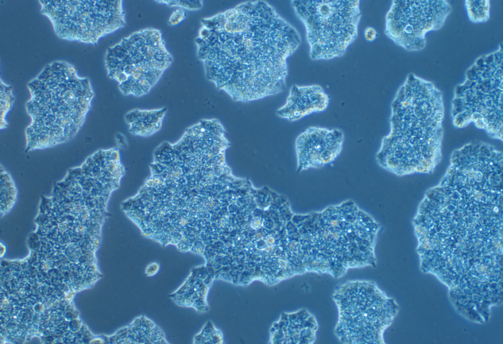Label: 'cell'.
I'll list each match as a JSON object with an SVG mask.
<instances>
[{"label":"cell","instance_id":"cell-5","mask_svg":"<svg viewBox=\"0 0 503 344\" xmlns=\"http://www.w3.org/2000/svg\"><path fill=\"white\" fill-rule=\"evenodd\" d=\"M338 312L335 334L343 344H383L393 315L391 300L373 282L355 280L335 290Z\"/></svg>","mask_w":503,"mask_h":344},{"label":"cell","instance_id":"cell-11","mask_svg":"<svg viewBox=\"0 0 503 344\" xmlns=\"http://www.w3.org/2000/svg\"><path fill=\"white\" fill-rule=\"evenodd\" d=\"M330 98L318 84L294 85L290 89L284 105L277 115L290 122H295L313 113H320L329 106Z\"/></svg>","mask_w":503,"mask_h":344},{"label":"cell","instance_id":"cell-14","mask_svg":"<svg viewBox=\"0 0 503 344\" xmlns=\"http://www.w3.org/2000/svg\"><path fill=\"white\" fill-rule=\"evenodd\" d=\"M156 2L166 4L170 7H177L179 9L189 11H196L203 6L202 0H156Z\"/></svg>","mask_w":503,"mask_h":344},{"label":"cell","instance_id":"cell-15","mask_svg":"<svg viewBox=\"0 0 503 344\" xmlns=\"http://www.w3.org/2000/svg\"><path fill=\"white\" fill-rule=\"evenodd\" d=\"M186 17V12L181 9L174 10L169 16L168 24L170 26H175L182 23Z\"/></svg>","mask_w":503,"mask_h":344},{"label":"cell","instance_id":"cell-4","mask_svg":"<svg viewBox=\"0 0 503 344\" xmlns=\"http://www.w3.org/2000/svg\"><path fill=\"white\" fill-rule=\"evenodd\" d=\"M172 60L160 30L147 28L109 47L105 64L108 77L119 83L123 94L140 96L150 90Z\"/></svg>","mask_w":503,"mask_h":344},{"label":"cell","instance_id":"cell-2","mask_svg":"<svg viewBox=\"0 0 503 344\" xmlns=\"http://www.w3.org/2000/svg\"><path fill=\"white\" fill-rule=\"evenodd\" d=\"M443 107L440 92L419 78L406 79L391 105L389 133L375 159L397 175L431 169L440 154Z\"/></svg>","mask_w":503,"mask_h":344},{"label":"cell","instance_id":"cell-1","mask_svg":"<svg viewBox=\"0 0 503 344\" xmlns=\"http://www.w3.org/2000/svg\"><path fill=\"white\" fill-rule=\"evenodd\" d=\"M301 41L272 5L250 0L203 19L196 44L206 78L233 100L247 103L285 89L287 59Z\"/></svg>","mask_w":503,"mask_h":344},{"label":"cell","instance_id":"cell-3","mask_svg":"<svg viewBox=\"0 0 503 344\" xmlns=\"http://www.w3.org/2000/svg\"><path fill=\"white\" fill-rule=\"evenodd\" d=\"M28 87L31 98L27 108L33 121L32 127L49 134L76 132L94 97L89 80L80 77L75 67L63 61L47 65Z\"/></svg>","mask_w":503,"mask_h":344},{"label":"cell","instance_id":"cell-10","mask_svg":"<svg viewBox=\"0 0 503 344\" xmlns=\"http://www.w3.org/2000/svg\"><path fill=\"white\" fill-rule=\"evenodd\" d=\"M344 133L339 128L310 126L295 142L299 171L320 168L333 163L342 152Z\"/></svg>","mask_w":503,"mask_h":344},{"label":"cell","instance_id":"cell-13","mask_svg":"<svg viewBox=\"0 0 503 344\" xmlns=\"http://www.w3.org/2000/svg\"><path fill=\"white\" fill-rule=\"evenodd\" d=\"M466 6L468 16L474 22H482L488 20L490 4L488 0H466Z\"/></svg>","mask_w":503,"mask_h":344},{"label":"cell","instance_id":"cell-8","mask_svg":"<svg viewBox=\"0 0 503 344\" xmlns=\"http://www.w3.org/2000/svg\"><path fill=\"white\" fill-rule=\"evenodd\" d=\"M502 67L498 63L475 66L472 78L460 87L454 106L456 126L473 122L499 137L502 134Z\"/></svg>","mask_w":503,"mask_h":344},{"label":"cell","instance_id":"cell-6","mask_svg":"<svg viewBox=\"0 0 503 344\" xmlns=\"http://www.w3.org/2000/svg\"><path fill=\"white\" fill-rule=\"evenodd\" d=\"M304 24L314 60L343 55L358 36L362 17L359 0H291Z\"/></svg>","mask_w":503,"mask_h":344},{"label":"cell","instance_id":"cell-12","mask_svg":"<svg viewBox=\"0 0 503 344\" xmlns=\"http://www.w3.org/2000/svg\"><path fill=\"white\" fill-rule=\"evenodd\" d=\"M0 214L4 215L14 206L17 196V191L10 175L1 169Z\"/></svg>","mask_w":503,"mask_h":344},{"label":"cell","instance_id":"cell-9","mask_svg":"<svg viewBox=\"0 0 503 344\" xmlns=\"http://www.w3.org/2000/svg\"><path fill=\"white\" fill-rule=\"evenodd\" d=\"M449 11L445 0H393L386 16L385 33L406 50H419L425 34L441 27Z\"/></svg>","mask_w":503,"mask_h":344},{"label":"cell","instance_id":"cell-16","mask_svg":"<svg viewBox=\"0 0 503 344\" xmlns=\"http://www.w3.org/2000/svg\"><path fill=\"white\" fill-rule=\"evenodd\" d=\"M364 37L365 40L368 42L374 41L378 35V33L375 28L371 26L366 27L364 31Z\"/></svg>","mask_w":503,"mask_h":344},{"label":"cell","instance_id":"cell-17","mask_svg":"<svg viewBox=\"0 0 503 344\" xmlns=\"http://www.w3.org/2000/svg\"><path fill=\"white\" fill-rule=\"evenodd\" d=\"M159 270V264L157 262H153L147 266L145 270V274L148 277H152L157 274Z\"/></svg>","mask_w":503,"mask_h":344},{"label":"cell","instance_id":"cell-7","mask_svg":"<svg viewBox=\"0 0 503 344\" xmlns=\"http://www.w3.org/2000/svg\"><path fill=\"white\" fill-rule=\"evenodd\" d=\"M60 39L95 45L126 24L122 0H39Z\"/></svg>","mask_w":503,"mask_h":344}]
</instances>
